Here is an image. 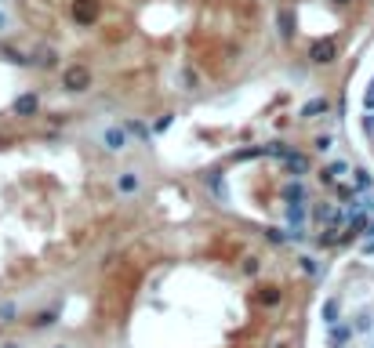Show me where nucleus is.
<instances>
[{
	"label": "nucleus",
	"instance_id": "obj_17",
	"mask_svg": "<svg viewBox=\"0 0 374 348\" xmlns=\"http://www.w3.org/2000/svg\"><path fill=\"white\" fill-rule=\"evenodd\" d=\"M178 83H182V91H200V73L193 69V65H178Z\"/></svg>",
	"mask_w": 374,
	"mask_h": 348
},
{
	"label": "nucleus",
	"instance_id": "obj_36",
	"mask_svg": "<svg viewBox=\"0 0 374 348\" xmlns=\"http://www.w3.org/2000/svg\"><path fill=\"white\" fill-rule=\"evenodd\" d=\"M51 348H73V344H66V341H58V344H51Z\"/></svg>",
	"mask_w": 374,
	"mask_h": 348
},
{
	"label": "nucleus",
	"instance_id": "obj_21",
	"mask_svg": "<svg viewBox=\"0 0 374 348\" xmlns=\"http://www.w3.org/2000/svg\"><path fill=\"white\" fill-rule=\"evenodd\" d=\"M280 287H262V294H258V301L265 304V309H276V304H280Z\"/></svg>",
	"mask_w": 374,
	"mask_h": 348
},
{
	"label": "nucleus",
	"instance_id": "obj_9",
	"mask_svg": "<svg viewBox=\"0 0 374 348\" xmlns=\"http://www.w3.org/2000/svg\"><path fill=\"white\" fill-rule=\"evenodd\" d=\"M113 185H116L120 196H138V192H142V174H138V170H120Z\"/></svg>",
	"mask_w": 374,
	"mask_h": 348
},
{
	"label": "nucleus",
	"instance_id": "obj_19",
	"mask_svg": "<svg viewBox=\"0 0 374 348\" xmlns=\"http://www.w3.org/2000/svg\"><path fill=\"white\" fill-rule=\"evenodd\" d=\"M123 127H128V130H131V138H138V142H149V138H153V127H149V123H142V120H135V116H131V120H123Z\"/></svg>",
	"mask_w": 374,
	"mask_h": 348
},
{
	"label": "nucleus",
	"instance_id": "obj_26",
	"mask_svg": "<svg viewBox=\"0 0 374 348\" xmlns=\"http://www.w3.org/2000/svg\"><path fill=\"white\" fill-rule=\"evenodd\" d=\"M298 265H302V272H309V276H316V272H320L316 257H309V254H305V257H298Z\"/></svg>",
	"mask_w": 374,
	"mask_h": 348
},
{
	"label": "nucleus",
	"instance_id": "obj_30",
	"mask_svg": "<svg viewBox=\"0 0 374 348\" xmlns=\"http://www.w3.org/2000/svg\"><path fill=\"white\" fill-rule=\"evenodd\" d=\"M0 348H26V344L18 341V337H4V341H0Z\"/></svg>",
	"mask_w": 374,
	"mask_h": 348
},
{
	"label": "nucleus",
	"instance_id": "obj_6",
	"mask_svg": "<svg viewBox=\"0 0 374 348\" xmlns=\"http://www.w3.org/2000/svg\"><path fill=\"white\" fill-rule=\"evenodd\" d=\"M338 58V44L335 40H316L313 44V48H309V62H313V65H330V62H335Z\"/></svg>",
	"mask_w": 374,
	"mask_h": 348
},
{
	"label": "nucleus",
	"instance_id": "obj_27",
	"mask_svg": "<svg viewBox=\"0 0 374 348\" xmlns=\"http://www.w3.org/2000/svg\"><path fill=\"white\" fill-rule=\"evenodd\" d=\"M171 123H175V113H163V116L156 120V127H153V130H156V135H163V130H168Z\"/></svg>",
	"mask_w": 374,
	"mask_h": 348
},
{
	"label": "nucleus",
	"instance_id": "obj_13",
	"mask_svg": "<svg viewBox=\"0 0 374 348\" xmlns=\"http://www.w3.org/2000/svg\"><path fill=\"white\" fill-rule=\"evenodd\" d=\"M280 196H283V203H309V189H305V182H302V178L287 182V185L280 189Z\"/></svg>",
	"mask_w": 374,
	"mask_h": 348
},
{
	"label": "nucleus",
	"instance_id": "obj_18",
	"mask_svg": "<svg viewBox=\"0 0 374 348\" xmlns=\"http://www.w3.org/2000/svg\"><path fill=\"white\" fill-rule=\"evenodd\" d=\"M0 58L11 62V65H18V69H26V65H29V55H26V51H18L15 44H0Z\"/></svg>",
	"mask_w": 374,
	"mask_h": 348
},
{
	"label": "nucleus",
	"instance_id": "obj_20",
	"mask_svg": "<svg viewBox=\"0 0 374 348\" xmlns=\"http://www.w3.org/2000/svg\"><path fill=\"white\" fill-rule=\"evenodd\" d=\"M352 189H356V192H370V189H374L370 170H363V167H356V170H352Z\"/></svg>",
	"mask_w": 374,
	"mask_h": 348
},
{
	"label": "nucleus",
	"instance_id": "obj_3",
	"mask_svg": "<svg viewBox=\"0 0 374 348\" xmlns=\"http://www.w3.org/2000/svg\"><path fill=\"white\" fill-rule=\"evenodd\" d=\"M69 18L84 29L95 26V22L102 18V0H69Z\"/></svg>",
	"mask_w": 374,
	"mask_h": 348
},
{
	"label": "nucleus",
	"instance_id": "obj_37",
	"mask_svg": "<svg viewBox=\"0 0 374 348\" xmlns=\"http://www.w3.org/2000/svg\"><path fill=\"white\" fill-rule=\"evenodd\" d=\"M370 348H374V341H370Z\"/></svg>",
	"mask_w": 374,
	"mask_h": 348
},
{
	"label": "nucleus",
	"instance_id": "obj_35",
	"mask_svg": "<svg viewBox=\"0 0 374 348\" xmlns=\"http://www.w3.org/2000/svg\"><path fill=\"white\" fill-rule=\"evenodd\" d=\"M330 4H338V8H345V4H352V0H330Z\"/></svg>",
	"mask_w": 374,
	"mask_h": 348
},
{
	"label": "nucleus",
	"instance_id": "obj_5",
	"mask_svg": "<svg viewBox=\"0 0 374 348\" xmlns=\"http://www.w3.org/2000/svg\"><path fill=\"white\" fill-rule=\"evenodd\" d=\"M29 65H33V69H55V65H58V51L51 48V44H36V48L29 51Z\"/></svg>",
	"mask_w": 374,
	"mask_h": 348
},
{
	"label": "nucleus",
	"instance_id": "obj_29",
	"mask_svg": "<svg viewBox=\"0 0 374 348\" xmlns=\"http://www.w3.org/2000/svg\"><path fill=\"white\" fill-rule=\"evenodd\" d=\"M363 109H367V113H374V80H370V87L363 91Z\"/></svg>",
	"mask_w": 374,
	"mask_h": 348
},
{
	"label": "nucleus",
	"instance_id": "obj_31",
	"mask_svg": "<svg viewBox=\"0 0 374 348\" xmlns=\"http://www.w3.org/2000/svg\"><path fill=\"white\" fill-rule=\"evenodd\" d=\"M8 26H11V18H8V15H4V11H0V33H4V29H8Z\"/></svg>",
	"mask_w": 374,
	"mask_h": 348
},
{
	"label": "nucleus",
	"instance_id": "obj_16",
	"mask_svg": "<svg viewBox=\"0 0 374 348\" xmlns=\"http://www.w3.org/2000/svg\"><path fill=\"white\" fill-rule=\"evenodd\" d=\"M309 214H313L316 222H327V225H338V222H342V210H338L335 203H316Z\"/></svg>",
	"mask_w": 374,
	"mask_h": 348
},
{
	"label": "nucleus",
	"instance_id": "obj_14",
	"mask_svg": "<svg viewBox=\"0 0 374 348\" xmlns=\"http://www.w3.org/2000/svg\"><path fill=\"white\" fill-rule=\"evenodd\" d=\"M320 319H323V326L342 323V301H338V297H327V301L320 304Z\"/></svg>",
	"mask_w": 374,
	"mask_h": 348
},
{
	"label": "nucleus",
	"instance_id": "obj_2",
	"mask_svg": "<svg viewBox=\"0 0 374 348\" xmlns=\"http://www.w3.org/2000/svg\"><path fill=\"white\" fill-rule=\"evenodd\" d=\"M98 142H102L106 152H128L131 149V130L123 123H106V127H102V135H98Z\"/></svg>",
	"mask_w": 374,
	"mask_h": 348
},
{
	"label": "nucleus",
	"instance_id": "obj_7",
	"mask_svg": "<svg viewBox=\"0 0 374 348\" xmlns=\"http://www.w3.org/2000/svg\"><path fill=\"white\" fill-rule=\"evenodd\" d=\"M276 33H280L283 44L295 40V33H298V15H295V8H280V11H276Z\"/></svg>",
	"mask_w": 374,
	"mask_h": 348
},
{
	"label": "nucleus",
	"instance_id": "obj_32",
	"mask_svg": "<svg viewBox=\"0 0 374 348\" xmlns=\"http://www.w3.org/2000/svg\"><path fill=\"white\" fill-rule=\"evenodd\" d=\"M363 236H367V239H374V218H370V222H367V229H363Z\"/></svg>",
	"mask_w": 374,
	"mask_h": 348
},
{
	"label": "nucleus",
	"instance_id": "obj_23",
	"mask_svg": "<svg viewBox=\"0 0 374 348\" xmlns=\"http://www.w3.org/2000/svg\"><path fill=\"white\" fill-rule=\"evenodd\" d=\"M18 319V301H4L0 304V323H15Z\"/></svg>",
	"mask_w": 374,
	"mask_h": 348
},
{
	"label": "nucleus",
	"instance_id": "obj_10",
	"mask_svg": "<svg viewBox=\"0 0 374 348\" xmlns=\"http://www.w3.org/2000/svg\"><path fill=\"white\" fill-rule=\"evenodd\" d=\"M283 167H287V174H290V178H305V174H309V156H305V152H283Z\"/></svg>",
	"mask_w": 374,
	"mask_h": 348
},
{
	"label": "nucleus",
	"instance_id": "obj_22",
	"mask_svg": "<svg viewBox=\"0 0 374 348\" xmlns=\"http://www.w3.org/2000/svg\"><path fill=\"white\" fill-rule=\"evenodd\" d=\"M203 182H207V189H211V192H218L222 200H225V182H222V170H211Z\"/></svg>",
	"mask_w": 374,
	"mask_h": 348
},
{
	"label": "nucleus",
	"instance_id": "obj_15",
	"mask_svg": "<svg viewBox=\"0 0 374 348\" xmlns=\"http://www.w3.org/2000/svg\"><path fill=\"white\" fill-rule=\"evenodd\" d=\"M58 316H62V309H44V312H36V316L29 319V330H51V326L58 323Z\"/></svg>",
	"mask_w": 374,
	"mask_h": 348
},
{
	"label": "nucleus",
	"instance_id": "obj_1",
	"mask_svg": "<svg viewBox=\"0 0 374 348\" xmlns=\"http://www.w3.org/2000/svg\"><path fill=\"white\" fill-rule=\"evenodd\" d=\"M91 80H95L91 65L73 62V65H66V69H62V91H69V95H84L88 87H91Z\"/></svg>",
	"mask_w": 374,
	"mask_h": 348
},
{
	"label": "nucleus",
	"instance_id": "obj_34",
	"mask_svg": "<svg viewBox=\"0 0 374 348\" xmlns=\"http://www.w3.org/2000/svg\"><path fill=\"white\" fill-rule=\"evenodd\" d=\"M363 207H367V210H374V192L367 196V203H363Z\"/></svg>",
	"mask_w": 374,
	"mask_h": 348
},
{
	"label": "nucleus",
	"instance_id": "obj_11",
	"mask_svg": "<svg viewBox=\"0 0 374 348\" xmlns=\"http://www.w3.org/2000/svg\"><path fill=\"white\" fill-rule=\"evenodd\" d=\"M349 170H352V167H349L345 160H330V163L320 170V182H323V185H338V182L345 178V174H349Z\"/></svg>",
	"mask_w": 374,
	"mask_h": 348
},
{
	"label": "nucleus",
	"instance_id": "obj_4",
	"mask_svg": "<svg viewBox=\"0 0 374 348\" xmlns=\"http://www.w3.org/2000/svg\"><path fill=\"white\" fill-rule=\"evenodd\" d=\"M11 113H15L18 120H33V116L40 113V95H36V91H22V95L11 102Z\"/></svg>",
	"mask_w": 374,
	"mask_h": 348
},
{
	"label": "nucleus",
	"instance_id": "obj_12",
	"mask_svg": "<svg viewBox=\"0 0 374 348\" xmlns=\"http://www.w3.org/2000/svg\"><path fill=\"white\" fill-rule=\"evenodd\" d=\"M352 323H335V326H327V341H330V348H345L349 341H352Z\"/></svg>",
	"mask_w": 374,
	"mask_h": 348
},
{
	"label": "nucleus",
	"instance_id": "obj_25",
	"mask_svg": "<svg viewBox=\"0 0 374 348\" xmlns=\"http://www.w3.org/2000/svg\"><path fill=\"white\" fill-rule=\"evenodd\" d=\"M313 149L320 152V156H327V152L335 149V138H330V135H316V138H313Z\"/></svg>",
	"mask_w": 374,
	"mask_h": 348
},
{
	"label": "nucleus",
	"instance_id": "obj_24",
	"mask_svg": "<svg viewBox=\"0 0 374 348\" xmlns=\"http://www.w3.org/2000/svg\"><path fill=\"white\" fill-rule=\"evenodd\" d=\"M352 330L370 334V330H374V316H370V312H360V316H356V323H352Z\"/></svg>",
	"mask_w": 374,
	"mask_h": 348
},
{
	"label": "nucleus",
	"instance_id": "obj_33",
	"mask_svg": "<svg viewBox=\"0 0 374 348\" xmlns=\"http://www.w3.org/2000/svg\"><path fill=\"white\" fill-rule=\"evenodd\" d=\"M363 127H367L370 135H374V116H363Z\"/></svg>",
	"mask_w": 374,
	"mask_h": 348
},
{
	"label": "nucleus",
	"instance_id": "obj_28",
	"mask_svg": "<svg viewBox=\"0 0 374 348\" xmlns=\"http://www.w3.org/2000/svg\"><path fill=\"white\" fill-rule=\"evenodd\" d=\"M243 276H258V257H243Z\"/></svg>",
	"mask_w": 374,
	"mask_h": 348
},
{
	"label": "nucleus",
	"instance_id": "obj_8",
	"mask_svg": "<svg viewBox=\"0 0 374 348\" xmlns=\"http://www.w3.org/2000/svg\"><path fill=\"white\" fill-rule=\"evenodd\" d=\"M330 113V98L327 95H316V98H309L302 109H298V120H316V116H327Z\"/></svg>",
	"mask_w": 374,
	"mask_h": 348
}]
</instances>
